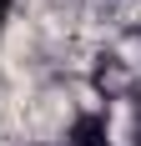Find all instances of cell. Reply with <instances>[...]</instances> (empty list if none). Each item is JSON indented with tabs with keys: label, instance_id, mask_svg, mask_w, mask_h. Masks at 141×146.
I'll return each instance as SVG.
<instances>
[{
	"label": "cell",
	"instance_id": "cell-2",
	"mask_svg": "<svg viewBox=\"0 0 141 146\" xmlns=\"http://www.w3.org/2000/svg\"><path fill=\"white\" fill-rule=\"evenodd\" d=\"M131 146H141V91H136V101H131Z\"/></svg>",
	"mask_w": 141,
	"mask_h": 146
},
{
	"label": "cell",
	"instance_id": "cell-3",
	"mask_svg": "<svg viewBox=\"0 0 141 146\" xmlns=\"http://www.w3.org/2000/svg\"><path fill=\"white\" fill-rule=\"evenodd\" d=\"M41 146H45V141H41Z\"/></svg>",
	"mask_w": 141,
	"mask_h": 146
},
{
	"label": "cell",
	"instance_id": "cell-1",
	"mask_svg": "<svg viewBox=\"0 0 141 146\" xmlns=\"http://www.w3.org/2000/svg\"><path fill=\"white\" fill-rule=\"evenodd\" d=\"M66 146H111V126L101 111H81L66 131Z\"/></svg>",
	"mask_w": 141,
	"mask_h": 146
}]
</instances>
